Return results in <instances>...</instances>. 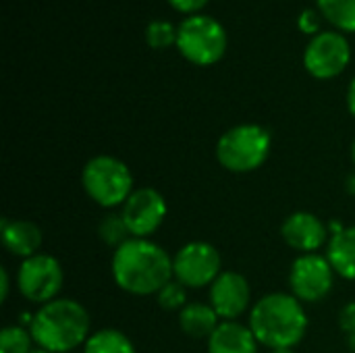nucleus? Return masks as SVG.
Listing matches in <instances>:
<instances>
[{"label":"nucleus","mask_w":355,"mask_h":353,"mask_svg":"<svg viewBox=\"0 0 355 353\" xmlns=\"http://www.w3.org/2000/svg\"><path fill=\"white\" fill-rule=\"evenodd\" d=\"M31 353H50V352H44V350H33Z\"/></svg>","instance_id":"obj_31"},{"label":"nucleus","mask_w":355,"mask_h":353,"mask_svg":"<svg viewBox=\"0 0 355 353\" xmlns=\"http://www.w3.org/2000/svg\"><path fill=\"white\" fill-rule=\"evenodd\" d=\"M29 333L44 352H73L89 339V316L75 300H52L35 312Z\"/></svg>","instance_id":"obj_3"},{"label":"nucleus","mask_w":355,"mask_h":353,"mask_svg":"<svg viewBox=\"0 0 355 353\" xmlns=\"http://www.w3.org/2000/svg\"><path fill=\"white\" fill-rule=\"evenodd\" d=\"M177 48L193 64H212L227 50L223 25L208 15H191L177 27Z\"/></svg>","instance_id":"obj_6"},{"label":"nucleus","mask_w":355,"mask_h":353,"mask_svg":"<svg viewBox=\"0 0 355 353\" xmlns=\"http://www.w3.org/2000/svg\"><path fill=\"white\" fill-rule=\"evenodd\" d=\"M270 152V133L260 125H237L225 131L216 144V158L231 173H252L260 169Z\"/></svg>","instance_id":"obj_4"},{"label":"nucleus","mask_w":355,"mask_h":353,"mask_svg":"<svg viewBox=\"0 0 355 353\" xmlns=\"http://www.w3.org/2000/svg\"><path fill=\"white\" fill-rule=\"evenodd\" d=\"M352 160H354V164H355V141H354V146H352Z\"/></svg>","instance_id":"obj_30"},{"label":"nucleus","mask_w":355,"mask_h":353,"mask_svg":"<svg viewBox=\"0 0 355 353\" xmlns=\"http://www.w3.org/2000/svg\"><path fill=\"white\" fill-rule=\"evenodd\" d=\"M208 353H258V339L250 327L227 320L210 335Z\"/></svg>","instance_id":"obj_14"},{"label":"nucleus","mask_w":355,"mask_h":353,"mask_svg":"<svg viewBox=\"0 0 355 353\" xmlns=\"http://www.w3.org/2000/svg\"><path fill=\"white\" fill-rule=\"evenodd\" d=\"M98 235L106 246L116 248V250L125 246L129 239H133L123 214H106L98 225Z\"/></svg>","instance_id":"obj_20"},{"label":"nucleus","mask_w":355,"mask_h":353,"mask_svg":"<svg viewBox=\"0 0 355 353\" xmlns=\"http://www.w3.org/2000/svg\"><path fill=\"white\" fill-rule=\"evenodd\" d=\"M146 40L152 48H166L177 44V29L168 21H152L146 29Z\"/></svg>","instance_id":"obj_22"},{"label":"nucleus","mask_w":355,"mask_h":353,"mask_svg":"<svg viewBox=\"0 0 355 353\" xmlns=\"http://www.w3.org/2000/svg\"><path fill=\"white\" fill-rule=\"evenodd\" d=\"M352 50L347 40L337 31L318 33L304 52L306 69L318 79L337 77L349 62Z\"/></svg>","instance_id":"obj_10"},{"label":"nucleus","mask_w":355,"mask_h":353,"mask_svg":"<svg viewBox=\"0 0 355 353\" xmlns=\"http://www.w3.org/2000/svg\"><path fill=\"white\" fill-rule=\"evenodd\" d=\"M187 295H185V287L179 283V281H171L166 283L160 291H158V304L160 308L164 310H183L187 304H185Z\"/></svg>","instance_id":"obj_23"},{"label":"nucleus","mask_w":355,"mask_h":353,"mask_svg":"<svg viewBox=\"0 0 355 353\" xmlns=\"http://www.w3.org/2000/svg\"><path fill=\"white\" fill-rule=\"evenodd\" d=\"M318 8L333 25L355 31V0H318Z\"/></svg>","instance_id":"obj_19"},{"label":"nucleus","mask_w":355,"mask_h":353,"mask_svg":"<svg viewBox=\"0 0 355 353\" xmlns=\"http://www.w3.org/2000/svg\"><path fill=\"white\" fill-rule=\"evenodd\" d=\"M175 8L179 10H185V12H193L198 8H202L208 0H168Z\"/></svg>","instance_id":"obj_25"},{"label":"nucleus","mask_w":355,"mask_h":353,"mask_svg":"<svg viewBox=\"0 0 355 353\" xmlns=\"http://www.w3.org/2000/svg\"><path fill=\"white\" fill-rule=\"evenodd\" d=\"M175 279L183 287H206L220 277V254L212 243L191 241L183 246L173 258Z\"/></svg>","instance_id":"obj_8"},{"label":"nucleus","mask_w":355,"mask_h":353,"mask_svg":"<svg viewBox=\"0 0 355 353\" xmlns=\"http://www.w3.org/2000/svg\"><path fill=\"white\" fill-rule=\"evenodd\" d=\"M333 266L318 254L300 256L289 273V285L300 302H320L333 289Z\"/></svg>","instance_id":"obj_9"},{"label":"nucleus","mask_w":355,"mask_h":353,"mask_svg":"<svg viewBox=\"0 0 355 353\" xmlns=\"http://www.w3.org/2000/svg\"><path fill=\"white\" fill-rule=\"evenodd\" d=\"M327 258L339 277L355 281V225L333 235Z\"/></svg>","instance_id":"obj_16"},{"label":"nucleus","mask_w":355,"mask_h":353,"mask_svg":"<svg viewBox=\"0 0 355 353\" xmlns=\"http://www.w3.org/2000/svg\"><path fill=\"white\" fill-rule=\"evenodd\" d=\"M173 260L154 241L129 239L112 256L114 283L133 295L158 293L173 277Z\"/></svg>","instance_id":"obj_1"},{"label":"nucleus","mask_w":355,"mask_h":353,"mask_svg":"<svg viewBox=\"0 0 355 353\" xmlns=\"http://www.w3.org/2000/svg\"><path fill=\"white\" fill-rule=\"evenodd\" d=\"M218 314L214 312L212 306H206V304H187L181 314H179V325L183 329L185 335H189L191 339H204L218 329Z\"/></svg>","instance_id":"obj_17"},{"label":"nucleus","mask_w":355,"mask_h":353,"mask_svg":"<svg viewBox=\"0 0 355 353\" xmlns=\"http://www.w3.org/2000/svg\"><path fill=\"white\" fill-rule=\"evenodd\" d=\"M270 353H293L291 350H272Z\"/></svg>","instance_id":"obj_29"},{"label":"nucleus","mask_w":355,"mask_h":353,"mask_svg":"<svg viewBox=\"0 0 355 353\" xmlns=\"http://www.w3.org/2000/svg\"><path fill=\"white\" fill-rule=\"evenodd\" d=\"M285 243L297 252H316L329 237L324 223L312 212H293L281 227Z\"/></svg>","instance_id":"obj_13"},{"label":"nucleus","mask_w":355,"mask_h":353,"mask_svg":"<svg viewBox=\"0 0 355 353\" xmlns=\"http://www.w3.org/2000/svg\"><path fill=\"white\" fill-rule=\"evenodd\" d=\"M347 191L355 196V175H352V177L347 179Z\"/></svg>","instance_id":"obj_28"},{"label":"nucleus","mask_w":355,"mask_h":353,"mask_svg":"<svg viewBox=\"0 0 355 353\" xmlns=\"http://www.w3.org/2000/svg\"><path fill=\"white\" fill-rule=\"evenodd\" d=\"M347 106H349V112L355 117V77L347 89Z\"/></svg>","instance_id":"obj_26"},{"label":"nucleus","mask_w":355,"mask_h":353,"mask_svg":"<svg viewBox=\"0 0 355 353\" xmlns=\"http://www.w3.org/2000/svg\"><path fill=\"white\" fill-rule=\"evenodd\" d=\"M250 283L239 273H220L210 285V306L225 320L241 316L250 306Z\"/></svg>","instance_id":"obj_12"},{"label":"nucleus","mask_w":355,"mask_h":353,"mask_svg":"<svg viewBox=\"0 0 355 353\" xmlns=\"http://www.w3.org/2000/svg\"><path fill=\"white\" fill-rule=\"evenodd\" d=\"M2 241L4 248L21 258H31L42 246V231L29 221H2Z\"/></svg>","instance_id":"obj_15"},{"label":"nucleus","mask_w":355,"mask_h":353,"mask_svg":"<svg viewBox=\"0 0 355 353\" xmlns=\"http://www.w3.org/2000/svg\"><path fill=\"white\" fill-rule=\"evenodd\" d=\"M62 281L64 275L60 262L48 254H35L23 260L17 275V287L21 295L42 306L56 298V293L62 287Z\"/></svg>","instance_id":"obj_7"},{"label":"nucleus","mask_w":355,"mask_h":353,"mask_svg":"<svg viewBox=\"0 0 355 353\" xmlns=\"http://www.w3.org/2000/svg\"><path fill=\"white\" fill-rule=\"evenodd\" d=\"M339 325H341V331L347 337V345L352 347V352H355V304H347L341 310Z\"/></svg>","instance_id":"obj_24"},{"label":"nucleus","mask_w":355,"mask_h":353,"mask_svg":"<svg viewBox=\"0 0 355 353\" xmlns=\"http://www.w3.org/2000/svg\"><path fill=\"white\" fill-rule=\"evenodd\" d=\"M83 353H137L127 335L114 329H104L94 335L83 345Z\"/></svg>","instance_id":"obj_18"},{"label":"nucleus","mask_w":355,"mask_h":353,"mask_svg":"<svg viewBox=\"0 0 355 353\" xmlns=\"http://www.w3.org/2000/svg\"><path fill=\"white\" fill-rule=\"evenodd\" d=\"M250 329L258 343L270 350H291L304 339L308 318L295 295L270 293L252 308Z\"/></svg>","instance_id":"obj_2"},{"label":"nucleus","mask_w":355,"mask_h":353,"mask_svg":"<svg viewBox=\"0 0 355 353\" xmlns=\"http://www.w3.org/2000/svg\"><path fill=\"white\" fill-rule=\"evenodd\" d=\"M85 193L102 208H114L129 200L133 189V175L129 166L114 156L92 158L81 173Z\"/></svg>","instance_id":"obj_5"},{"label":"nucleus","mask_w":355,"mask_h":353,"mask_svg":"<svg viewBox=\"0 0 355 353\" xmlns=\"http://www.w3.org/2000/svg\"><path fill=\"white\" fill-rule=\"evenodd\" d=\"M31 333L21 327H6L0 333V353H31Z\"/></svg>","instance_id":"obj_21"},{"label":"nucleus","mask_w":355,"mask_h":353,"mask_svg":"<svg viewBox=\"0 0 355 353\" xmlns=\"http://www.w3.org/2000/svg\"><path fill=\"white\" fill-rule=\"evenodd\" d=\"M123 218L133 237L146 239L152 235L166 218V202L160 191L152 187L135 189L123 204Z\"/></svg>","instance_id":"obj_11"},{"label":"nucleus","mask_w":355,"mask_h":353,"mask_svg":"<svg viewBox=\"0 0 355 353\" xmlns=\"http://www.w3.org/2000/svg\"><path fill=\"white\" fill-rule=\"evenodd\" d=\"M0 275H2V302H4L8 298V273H6V268H2Z\"/></svg>","instance_id":"obj_27"}]
</instances>
